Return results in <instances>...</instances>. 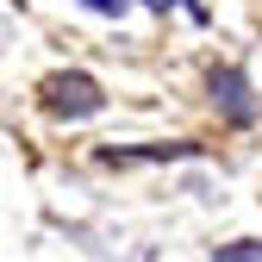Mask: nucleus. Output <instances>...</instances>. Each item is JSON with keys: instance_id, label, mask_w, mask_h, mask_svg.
<instances>
[{"instance_id": "f257e3e1", "label": "nucleus", "mask_w": 262, "mask_h": 262, "mask_svg": "<svg viewBox=\"0 0 262 262\" xmlns=\"http://www.w3.org/2000/svg\"><path fill=\"white\" fill-rule=\"evenodd\" d=\"M38 94H44V113H50V119H69V125L106 113V88L94 81L88 69H56V75H44Z\"/></svg>"}, {"instance_id": "f03ea898", "label": "nucleus", "mask_w": 262, "mask_h": 262, "mask_svg": "<svg viewBox=\"0 0 262 262\" xmlns=\"http://www.w3.org/2000/svg\"><path fill=\"white\" fill-rule=\"evenodd\" d=\"M206 94H212V106H219V119H231V125H250V119L262 113V100H256V88H250V75L237 69V62H219V69L206 75Z\"/></svg>"}, {"instance_id": "7ed1b4c3", "label": "nucleus", "mask_w": 262, "mask_h": 262, "mask_svg": "<svg viewBox=\"0 0 262 262\" xmlns=\"http://www.w3.org/2000/svg\"><path fill=\"white\" fill-rule=\"evenodd\" d=\"M206 262H262V237H237V244H219Z\"/></svg>"}, {"instance_id": "20e7f679", "label": "nucleus", "mask_w": 262, "mask_h": 262, "mask_svg": "<svg viewBox=\"0 0 262 262\" xmlns=\"http://www.w3.org/2000/svg\"><path fill=\"white\" fill-rule=\"evenodd\" d=\"M81 13H100V19H125L131 13V0H75Z\"/></svg>"}]
</instances>
